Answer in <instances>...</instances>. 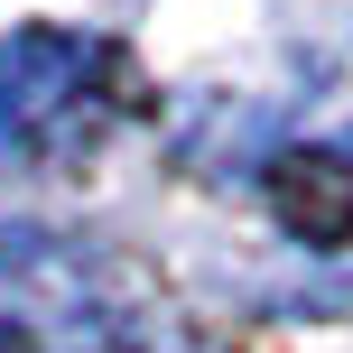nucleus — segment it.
Returning a JSON list of instances; mask_svg holds the SVG:
<instances>
[]
</instances>
